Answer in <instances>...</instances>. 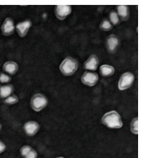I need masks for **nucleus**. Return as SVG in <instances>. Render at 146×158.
<instances>
[{
  "label": "nucleus",
  "mask_w": 146,
  "mask_h": 158,
  "mask_svg": "<svg viewBox=\"0 0 146 158\" xmlns=\"http://www.w3.org/2000/svg\"><path fill=\"white\" fill-rule=\"evenodd\" d=\"M2 69H3L4 71L10 74V75H14L17 73L18 69H19V66L14 61H8V62H5V64L2 66Z\"/></svg>",
  "instance_id": "13"
},
{
  "label": "nucleus",
  "mask_w": 146,
  "mask_h": 158,
  "mask_svg": "<svg viewBox=\"0 0 146 158\" xmlns=\"http://www.w3.org/2000/svg\"><path fill=\"white\" fill-rule=\"evenodd\" d=\"M117 14L121 21H126L129 19V15H130L129 6H125V5L117 6Z\"/></svg>",
  "instance_id": "12"
},
{
  "label": "nucleus",
  "mask_w": 146,
  "mask_h": 158,
  "mask_svg": "<svg viewBox=\"0 0 146 158\" xmlns=\"http://www.w3.org/2000/svg\"><path fill=\"white\" fill-rule=\"evenodd\" d=\"M109 18H110V20L109 21L110 22L113 26H117L120 23V19L117 15V12L114 11V10H112L110 13V15H109Z\"/></svg>",
  "instance_id": "17"
},
{
  "label": "nucleus",
  "mask_w": 146,
  "mask_h": 158,
  "mask_svg": "<svg viewBox=\"0 0 146 158\" xmlns=\"http://www.w3.org/2000/svg\"><path fill=\"white\" fill-rule=\"evenodd\" d=\"M11 80L10 76L3 73H0V82L2 83H7Z\"/></svg>",
  "instance_id": "21"
},
{
  "label": "nucleus",
  "mask_w": 146,
  "mask_h": 158,
  "mask_svg": "<svg viewBox=\"0 0 146 158\" xmlns=\"http://www.w3.org/2000/svg\"><path fill=\"white\" fill-rule=\"evenodd\" d=\"M31 26H32V23H31L30 20H26L24 22L18 23L17 25H16V30H17L18 34L22 38L25 37L27 35V33H28V31H29Z\"/></svg>",
  "instance_id": "10"
},
{
  "label": "nucleus",
  "mask_w": 146,
  "mask_h": 158,
  "mask_svg": "<svg viewBox=\"0 0 146 158\" xmlns=\"http://www.w3.org/2000/svg\"><path fill=\"white\" fill-rule=\"evenodd\" d=\"M135 77L130 72H125L121 76L118 81V88L120 90H125L132 86L134 82Z\"/></svg>",
  "instance_id": "4"
},
{
  "label": "nucleus",
  "mask_w": 146,
  "mask_h": 158,
  "mask_svg": "<svg viewBox=\"0 0 146 158\" xmlns=\"http://www.w3.org/2000/svg\"><path fill=\"white\" fill-rule=\"evenodd\" d=\"M58 158H63V157H58Z\"/></svg>",
  "instance_id": "24"
},
{
  "label": "nucleus",
  "mask_w": 146,
  "mask_h": 158,
  "mask_svg": "<svg viewBox=\"0 0 146 158\" xmlns=\"http://www.w3.org/2000/svg\"><path fill=\"white\" fill-rule=\"evenodd\" d=\"M48 104V99L42 94H36L32 97L31 105L32 109L36 112H39L46 107Z\"/></svg>",
  "instance_id": "3"
},
{
  "label": "nucleus",
  "mask_w": 146,
  "mask_h": 158,
  "mask_svg": "<svg viewBox=\"0 0 146 158\" xmlns=\"http://www.w3.org/2000/svg\"><path fill=\"white\" fill-rule=\"evenodd\" d=\"M100 72L103 77H110L114 73L115 69L110 65H102L100 67Z\"/></svg>",
  "instance_id": "16"
},
{
  "label": "nucleus",
  "mask_w": 146,
  "mask_h": 158,
  "mask_svg": "<svg viewBox=\"0 0 146 158\" xmlns=\"http://www.w3.org/2000/svg\"><path fill=\"white\" fill-rule=\"evenodd\" d=\"M118 45H119V40L116 35H110L108 37L107 42H106V47H107L108 51L110 54H114L116 52V50L118 47Z\"/></svg>",
  "instance_id": "9"
},
{
  "label": "nucleus",
  "mask_w": 146,
  "mask_h": 158,
  "mask_svg": "<svg viewBox=\"0 0 146 158\" xmlns=\"http://www.w3.org/2000/svg\"><path fill=\"white\" fill-rule=\"evenodd\" d=\"M1 129H2V125H1V124H0V130H1Z\"/></svg>",
  "instance_id": "23"
},
{
  "label": "nucleus",
  "mask_w": 146,
  "mask_h": 158,
  "mask_svg": "<svg viewBox=\"0 0 146 158\" xmlns=\"http://www.w3.org/2000/svg\"><path fill=\"white\" fill-rule=\"evenodd\" d=\"M15 23H14L12 19L6 18L2 23V27H1L2 35H5V36L11 35L15 32Z\"/></svg>",
  "instance_id": "8"
},
{
  "label": "nucleus",
  "mask_w": 146,
  "mask_h": 158,
  "mask_svg": "<svg viewBox=\"0 0 146 158\" xmlns=\"http://www.w3.org/2000/svg\"><path fill=\"white\" fill-rule=\"evenodd\" d=\"M98 74L94 72L86 71L82 74L81 77V80L84 85H88V86H94L97 84L98 81Z\"/></svg>",
  "instance_id": "5"
},
{
  "label": "nucleus",
  "mask_w": 146,
  "mask_h": 158,
  "mask_svg": "<svg viewBox=\"0 0 146 158\" xmlns=\"http://www.w3.org/2000/svg\"><path fill=\"white\" fill-rule=\"evenodd\" d=\"M55 15L59 20H64L72 12L71 6L69 5H60L55 8Z\"/></svg>",
  "instance_id": "6"
},
{
  "label": "nucleus",
  "mask_w": 146,
  "mask_h": 158,
  "mask_svg": "<svg viewBox=\"0 0 146 158\" xmlns=\"http://www.w3.org/2000/svg\"><path fill=\"white\" fill-rule=\"evenodd\" d=\"M138 118H135L132 121L130 124V129H131V132L134 134H137L138 133Z\"/></svg>",
  "instance_id": "19"
},
{
  "label": "nucleus",
  "mask_w": 146,
  "mask_h": 158,
  "mask_svg": "<svg viewBox=\"0 0 146 158\" xmlns=\"http://www.w3.org/2000/svg\"><path fill=\"white\" fill-rule=\"evenodd\" d=\"M18 102H19L18 97L16 96V95H14V94H11L10 96L8 97V98H5V101H4V102H5L6 104H8V105L16 104Z\"/></svg>",
  "instance_id": "20"
},
{
  "label": "nucleus",
  "mask_w": 146,
  "mask_h": 158,
  "mask_svg": "<svg viewBox=\"0 0 146 158\" xmlns=\"http://www.w3.org/2000/svg\"><path fill=\"white\" fill-rule=\"evenodd\" d=\"M78 68V62L76 59L71 57H68L61 62L59 69L61 73L65 76H71L77 71Z\"/></svg>",
  "instance_id": "2"
},
{
  "label": "nucleus",
  "mask_w": 146,
  "mask_h": 158,
  "mask_svg": "<svg viewBox=\"0 0 146 158\" xmlns=\"http://www.w3.org/2000/svg\"><path fill=\"white\" fill-rule=\"evenodd\" d=\"M102 124L110 129H120L123 126L121 117L116 110L106 113L102 118Z\"/></svg>",
  "instance_id": "1"
},
{
  "label": "nucleus",
  "mask_w": 146,
  "mask_h": 158,
  "mask_svg": "<svg viewBox=\"0 0 146 158\" xmlns=\"http://www.w3.org/2000/svg\"><path fill=\"white\" fill-rule=\"evenodd\" d=\"M5 148H6V146H5V145H4L3 143L0 141V152H3V151L5 150Z\"/></svg>",
  "instance_id": "22"
},
{
  "label": "nucleus",
  "mask_w": 146,
  "mask_h": 158,
  "mask_svg": "<svg viewBox=\"0 0 146 158\" xmlns=\"http://www.w3.org/2000/svg\"><path fill=\"white\" fill-rule=\"evenodd\" d=\"M14 91V86L12 85H0V98H6L12 94Z\"/></svg>",
  "instance_id": "15"
},
{
  "label": "nucleus",
  "mask_w": 146,
  "mask_h": 158,
  "mask_svg": "<svg viewBox=\"0 0 146 158\" xmlns=\"http://www.w3.org/2000/svg\"><path fill=\"white\" fill-rule=\"evenodd\" d=\"M100 28L102 30H103L104 31H110V30H112L113 25H112L111 23H110V22L108 19H104L102 23H101Z\"/></svg>",
  "instance_id": "18"
},
{
  "label": "nucleus",
  "mask_w": 146,
  "mask_h": 158,
  "mask_svg": "<svg viewBox=\"0 0 146 158\" xmlns=\"http://www.w3.org/2000/svg\"><path fill=\"white\" fill-rule=\"evenodd\" d=\"M23 129H24V131L27 135L35 136L39 132L40 126L38 122H35V121H29L24 124Z\"/></svg>",
  "instance_id": "7"
},
{
  "label": "nucleus",
  "mask_w": 146,
  "mask_h": 158,
  "mask_svg": "<svg viewBox=\"0 0 146 158\" xmlns=\"http://www.w3.org/2000/svg\"><path fill=\"white\" fill-rule=\"evenodd\" d=\"M98 66H99V59L95 54L90 55L84 63L85 69H89V70H93V71L96 70L98 69Z\"/></svg>",
  "instance_id": "11"
},
{
  "label": "nucleus",
  "mask_w": 146,
  "mask_h": 158,
  "mask_svg": "<svg viewBox=\"0 0 146 158\" xmlns=\"http://www.w3.org/2000/svg\"><path fill=\"white\" fill-rule=\"evenodd\" d=\"M20 153L24 158H37V152L29 145H25L20 148Z\"/></svg>",
  "instance_id": "14"
}]
</instances>
